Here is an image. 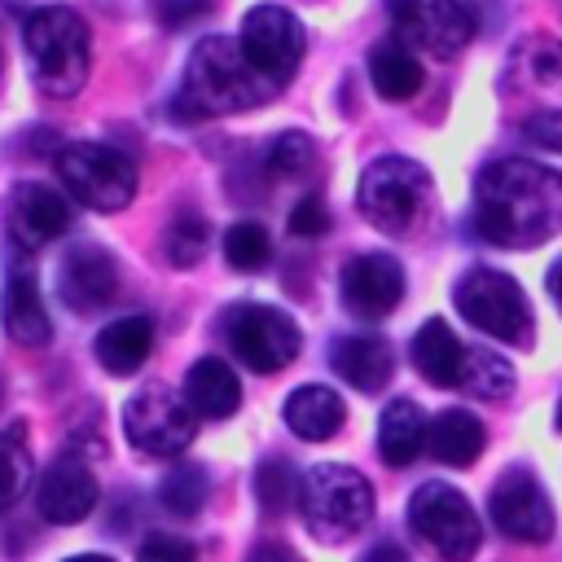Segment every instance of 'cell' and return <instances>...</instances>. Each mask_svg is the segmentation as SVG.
Masks as SVG:
<instances>
[{"instance_id":"obj_1","label":"cell","mask_w":562,"mask_h":562,"mask_svg":"<svg viewBox=\"0 0 562 562\" xmlns=\"http://www.w3.org/2000/svg\"><path fill=\"white\" fill-rule=\"evenodd\" d=\"M474 228L492 246H540L562 233V171L501 158L474 176Z\"/></svg>"},{"instance_id":"obj_2","label":"cell","mask_w":562,"mask_h":562,"mask_svg":"<svg viewBox=\"0 0 562 562\" xmlns=\"http://www.w3.org/2000/svg\"><path fill=\"white\" fill-rule=\"evenodd\" d=\"M272 97V83L246 61L241 44L224 40V35H206L193 44V57L184 66V83H180V105L193 119H220V114H237L250 110L259 101Z\"/></svg>"},{"instance_id":"obj_3","label":"cell","mask_w":562,"mask_h":562,"mask_svg":"<svg viewBox=\"0 0 562 562\" xmlns=\"http://www.w3.org/2000/svg\"><path fill=\"white\" fill-rule=\"evenodd\" d=\"M22 44L31 61V79L48 97H75L88 83L92 40L88 22L70 4H44L22 22Z\"/></svg>"},{"instance_id":"obj_4","label":"cell","mask_w":562,"mask_h":562,"mask_svg":"<svg viewBox=\"0 0 562 562\" xmlns=\"http://www.w3.org/2000/svg\"><path fill=\"white\" fill-rule=\"evenodd\" d=\"M299 514L316 540H351L373 518V487L356 465L321 461L299 479Z\"/></svg>"},{"instance_id":"obj_5","label":"cell","mask_w":562,"mask_h":562,"mask_svg":"<svg viewBox=\"0 0 562 562\" xmlns=\"http://www.w3.org/2000/svg\"><path fill=\"white\" fill-rule=\"evenodd\" d=\"M426 202H430V171L413 158H400V154L373 158L360 176V189H356L360 215L391 237L413 233L426 215Z\"/></svg>"},{"instance_id":"obj_6","label":"cell","mask_w":562,"mask_h":562,"mask_svg":"<svg viewBox=\"0 0 562 562\" xmlns=\"http://www.w3.org/2000/svg\"><path fill=\"white\" fill-rule=\"evenodd\" d=\"M61 189L88 211H123L136 198V167L123 149L101 140H70L57 149Z\"/></svg>"},{"instance_id":"obj_7","label":"cell","mask_w":562,"mask_h":562,"mask_svg":"<svg viewBox=\"0 0 562 562\" xmlns=\"http://www.w3.org/2000/svg\"><path fill=\"white\" fill-rule=\"evenodd\" d=\"M452 303L487 338H501L514 347L531 342V303L514 277H505L496 268H470L465 277H457Z\"/></svg>"},{"instance_id":"obj_8","label":"cell","mask_w":562,"mask_h":562,"mask_svg":"<svg viewBox=\"0 0 562 562\" xmlns=\"http://www.w3.org/2000/svg\"><path fill=\"white\" fill-rule=\"evenodd\" d=\"M408 527L443 558V562H470L483 540V522L474 505L452 483H422L408 501Z\"/></svg>"},{"instance_id":"obj_9","label":"cell","mask_w":562,"mask_h":562,"mask_svg":"<svg viewBox=\"0 0 562 562\" xmlns=\"http://www.w3.org/2000/svg\"><path fill=\"white\" fill-rule=\"evenodd\" d=\"M220 329H224L233 356L255 373L285 369L303 347V334H299L294 316L272 307V303H233L220 316Z\"/></svg>"},{"instance_id":"obj_10","label":"cell","mask_w":562,"mask_h":562,"mask_svg":"<svg viewBox=\"0 0 562 562\" xmlns=\"http://www.w3.org/2000/svg\"><path fill=\"white\" fill-rule=\"evenodd\" d=\"M123 435L145 457H180L198 435V413L171 386L149 382L123 404Z\"/></svg>"},{"instance_id":"obj_11","label":"cell","mask_w":562,"mask_h":562,"mask_svg":"<svg viewBox=\"0 0 562 562\" xmlns=\"http://www.w3.org/2000/svg\"><path fill=\"white\" fill-rule=\"evenodd\" d=\"M237 44H241L246 61H250L272 88H281V83H290V75L299 70L307 40H303L299 18H294L285 4H255V9L246 13V22H241Z\"/></svg>"},{"instance_id":"obj_12","label":"cell","mask_w":562,"mask_h":562,"mask_svg":"<svg viewBox=\"0 0 562 562\" xmlns=\"http://www.w3.org/2000/svg\"><path fill=\"white\" fill-rule=\"evenodd\" d=\"M386 13L400 40L430 57H452L474 40V18L461 0H386Z\"/></svg>"},{"instance_id":"obj_13","label":"cell","mask_w":562,"mask_h":562,"mask_svg":"<svg viewBox=\"0 0 562 562\" xmlns=\"http://www.w3.org/2000/svg\"><path fill=\"white\" fill-rule=\"evenodd\" d=\"M487 514H492L496 531L509 540L544 544L553 536V505L531 470H505L487 496Z\"/></svg>"},{"instance_id":"obj_14","label":"cell","mask_w":562,"mask_h":562,"mask_svg":"<svg viewBox=\"0 0 562 562\" xmlns=\"http://www.w3.org/2000/svg\"><path fill=\"white\" fill-rule=\"evenodd\" d=\"M119 294V263L105 246L83 241L75 250H66L61 268H57V299L70 312H97L105 303H114Z\"/></svg>"},{"instance_id":"obj_15","label":"cell","mask_w":562,"mask_h":562,"mask_svg":"<svg viewBox=\"0 0 562 562\" xmlns=\"http://www.w3.org/2000/svg\"><path fill=\"white\" fill-rule=\"evenodd\" d=\"M342 303L351 316H364V321H382L395 312V303L404 299V268L391 259V255H356L347 268H342Z\"/></svg>"},{"instance_id":"obj_16","label":"cell","mask_w":562,"mask_h":562,"mask_svg":"<svg viewBox=\"0 0 562 562\" xmlns=\"http://www.w3.org/2000/svg\"><path fill=\"white\" fill-rule=\"evenodd\" d=\"M97 496H101L97 474H92L83 461H75V457L53 461V465L44 470L40 487H35V505H40V514H44L48 522H57V527H75V522H83V518L97 509Z\"/></svg>"},{"instance_id":"obj_17","label":"cell","mask_w":562,"mask_h":562,"mask_svg":"<svg viewBox=\"0 0 562 562\" xmlns=\"http://www.w3.org/2000/svg\"><path fill=\"white\" fill-rule=\"evenodd\" d=\"M66 228H70V206L57 189L35 184V180L13 189V237H18V246L40 250L53 237H61Z\"/></svg>"},{"instance_id":"obj_18","label":"cell","mask_w":562,"mask_h":562,"mask_svg":"<svg viewBox=\"0 0 562 562\" xmlns=\"http://www.w3.org/2000/svg\"><path fill=\"white\" fill-rule=\"evenodd\" d=\"M0 321L9 329L13 342L22 347H40L53 338V321H48V307L40 299V285H35V272L26 263L9 268L4 277V294H0Z\"/></svg>"},{"instance_id":"obj_19","label":"cell","mask_w":562,"mask_h":562,"mask_svg":"<svg viewBox=\"0 0 562 562\" xmlns=\"http://www.w3.org/2000/svg\"><path fill=\"white\" fill-rule=\"evenodd\" d=\"M329 364L356 391H382L391 378V347L378 334H347L329 347Z\"/></svg>"},{"instance_id":"obj_20","label":"cell","mask_w":562,"mask_h":562,"mask_svg":"<svg viewBox=\"0 0 562 562\" xmlns=\"http://www.w3.org/2000/svg\"><path fill=\"white\" fill-rule=\"evenodd\" d=\"M184 400L198 417H228L241 404V382L220 356H202L184 373Z\"/></svg>"},{"instance_id":"obj_21","label":"cell","mask_w":562,"mask_h":562,"mask_svg":"<svg viewBox=\"0 0 562 562\" xmlns=\"http://www.w3.org/2000/svg\"><path fill=\"white\" fill-rule=\"evenodd\" d=\"M465 351H470V347H461V338H457L443 321H426V325L413 334V347H408L417 373H422L426 382H435V386H461Z\"/></svg>"},{"instance_id":"obj_22","label":"cell","mask_w":562,"mask_h":562,"mask_svg":"<svg viewBox=\"0 0 562 562\" xmlns=\"http://www.w3.org/2000/svg\"><path fill=\"white\" fill-rule=\"evenodd\" d=\"M342 422H347L342 395L329 391V386H321V382L299 386V391L285 400V426H290L299 439H307V443H321V439L338 435Z\"/></svg>"},{"instance_id":"obj_23","label":"cell","mask_w":562,"mask_h":562,"mask_svg":"<svg viewBox=\"0 0 562 562\" xmlns=\"http://www.w3.org/2000/svg\"><path fill=\"white\" fill-rule=\"evenodd\" d=\"M426 435H430V426H426L422 408L413 400H391L382 408V422H378V452H382L386 465L404 470L426 448Z\"/></svg>"},{"instance_id":"obj_24","label":"cell","mask_w":562,"mask_h":562,"mask_svg":"<svg viewBox=\"0 0 562 562\" xmlns=\"http://www.w3.org/2000/svg\"><path fill=\"white\" fill-rule=\"evenodd\" d=\"M154 347V321L149 316H119L97 334V360L110 373H136Z\"/></svg>"},{"instance_id":"obj_25","label":"cell","mask_w":562,"mask_h":562,"mask_svg":"<svg viewBox=\"0 0 562 562\" xmlns=\"http://www.w3.org/2000/svg\"><path fill=\"white\" fill-rule=\"evenodd\" d=\"M369 79L382 101H408L422 88V61L413 57V48L404 40H382L369 53Z\"/></svg>"},{"instance_id":"obj_26","label":"cell","mask_w":562,"mask_h":562,"mask_svg":"<svg viewBox=\"0 0 562 562\" xmlns=\"http://www.w3.org/2000/svg\"><path fill=\"white\" fill-rule=\"evenodd\" d=\"M483 439H487V430H483V422L470 408H443L430 422V435H426L430 452L443 465H470L483 452Z\"/></svg>"},{"instance_id":"obj_27","label":"cell","mask_w":562,"mask_h":562,"mask_svg":"<svg viewBox=\"0 0 562 562\" xmlns=\"http://www.w3.org/2000/svg\"><path fill=\"white\" fill-rule=\"evenodd\" d=\"M509 386H514V369L501 356H492L483 347H470L465 351V369H461V391L465 395H474V400H501V395H509Z\"/></svg>"},{"instance_id":"obj_28","label":"cell","mask_w":562,"mask_h":562,"mask_svg":"<svg viewBox=\"0 0 562 562\" xmlns=\"http://www.w3.org/2000/svg\"><path fill=\"white\" fill-rule=\"evenodd\" d=\"M206 241H211V228L198 211H176L167 233H162V255L176 263V268H193L202 255H206Z\"/></svg>"},{"instance_id":"obj_29","label":"cell","mask_w":562,"mask_h":562,"mask_svg":"<svg viewBox=\"0 0 562 562\" xmlns=\"http://www.w3.org/2000/svg\"><path fill=\"white\" fill-rule=\"evenodd\" d=\"M206 492H211V483H206V470H202V465H176V470L158 483V501H162V509L176 514V518H193V514L206 505Z\"/></svg>"},{"instance_id":"obj_30","label":"cell","mask_w":562,"mask_h":562,"mask_svg":"<svg viewBox=\"0 0 562 562\" xmlns=\"http://www.w3.org/2000/svg\"><path fill=\"white\" fill-rule=\"evenodd\" d=\"M268 255H272V237H268L263 224L241 220V224H233V228L224 233V259H228L237 272H255V268H263Z\"/></svg>"},{"instance_id":"obj_31","label":"cell","mask_w":562,"mask_h":562,"mask_svg":"<svg viewBox=\"0 0 562 562\" xmlns=\"http://www.w3.org/2000/svg\"><path fill=\"white\" fill-rule=\"evenodd\" d=\"M255 496H259V509L263 514H272V518L285 514L299 501V474L290 470V461H281V457L263 461L259 474H255Z\"/></svg>"},{"instance_id":"obj_32","label":"cell","mask_w":562,"mask_h":562,"mask_svg":"<svg viewBox=\"0 0 562 562\" xmlns=\"http://www.w3.org/2000/svg\"><path fill=\"white\" fill-rule=\"evenodd\" d=\"M31 452L18 443V435H0V509H9L31 487Z\"/></svg>"},{"instance_id":"obj_33","label":"cell","mask_w":562,"mask_h":562,"mask_svg":"<svg viewBox=\"0 0 562 562\" xmlns=\"http://www.w3.org/2000/svg\"><path fill=\"white\" fill-rule=\"evenodd\" d=\"M312 158H316V145H312V136H303V132H281V136L268 145V171H272V176H299V171L312 167Z\"/></svg>"},{"instance_id":"obj_34","label":"cell","mask_w":562,"mask_h":562,"mask_svg":"<svg viewBox=\"0 0 562 562\" xmlns=\"http://www.w3.org/2000/svg\"><path fill=\"white\" fill-rule=\"evenodd\" d=\"M211 9H215L211 0H154V18H158L167 31H180V26L198 22V18H206Z\"/></svg>"},{"instance_id":"obj_35","label":"cell","mask_w":562,"mask_h":562,"mask_svg":"<svg viewBox=\"0 0 562 562\" xmlns=\"http://www.w3.org/2000/svg\"><path fill=\"white\" fill-rule=\"evenodd\" d=\"M329 228V211H325V202L312 193V198H299V206L290 211V233L294 237H321Z\"/></svg>"},{"instance_id":"obj_36","label":"cell","mask_w":562,"mask_h":562,"mask_svg":"<svg viewBox=\"0 0 562 562\" xmlns=\"http://www.w3.org/2000/svg\"><path fill=\"white\" fill-rule=\"evenodd\" d=\"M136 562H198V553L180 536H149L136 553Z\"/></svg>"},{"instance_id":"obj_37","label":"cell","mask_w":562,"mask_h":562,"mask_svg":"<svg viewBox=\"0 0 562 562\" xmlns=\"http://www.w3.org/2000/svg\"><path fill=\"white\" fill-rule=\"evenodd\" d=\"M531 75L544 83V88H562V44L544 40L531 48Z\"/></svg>"},{"instance_id":"obj_38","label":"cell","mask_w":562,"mask_h":562,"mask_svg":"<svg viewBox=\"0 0 562 562\" xmlns=\"http://www.w3.org/2000/svg\"><path fill=\"white\" fill-rule=\"evenodd\" d=\"M527 136H531L536 145L562 154V114H540V119H531V123H527Z\"/></svg>"},{"instance_id":"obj_39","label":"cell","mask_w":562,"mask_h":562,"mask_svg":"<svg viewBox=\"0 0 562 562\" xmlns=\"http://www.w3.org/2000/svg\"><path fill=\"white\" fill-rule=\"evenodd\" d=\"M246 562H303V558H299L294 549H285V544H277V540H268V544H255Z\"/></svg>"},{"instance_id":"obj_40","label":"cell","mask_w":562,"mask_h":562,"mask_svg":"<svg viewBox=\"0 0 562 562\" xmlns=\"http://www.w3.org/2000/svg\"><path fill=\"white\" fill-rule=\"evenodd\" d=\"M360 562H408V553H404L395 540H382V544H373V549H369Z\"/></svg>"},{"instance_id":"obj_41","label":"cell","mask_w":562,"mask_h":562,"mask_svg":"<svg viewBox=\"0 0 562 562\" xmlns=\"http://www.w3.org/2000/svg\"><path fill=\"white\" fill-rule=\"evenodd\" d=\"M544 290H549V299H553L558 312H562V259L549 263V272H544Z\"/></svg>"},{"instance_id":"obj_42","label":"cell","mask_w":562,"mask_h":562,"mask_svg":"<svg viewBox=\"0 0 562 562\" xmlns=\"http://www.w3.org/2000/svg\"><path fill=\"white\" fill-rule=\"evenodd\" d=\"M66 562H114V558H105V553H75V558H66Z\"/></svg>"},{"instance_id":"obj_43","label":"cell","mask_w":562,"mask_h":562,"mask_svg":"<svg viewBox=\"0 0 562 562\" xmlns=\"http://www.w3.org/2000/svg\"><path fill=\"white\" fill-rule=\"evenodd\" d=\"M558 430H562V400H558Z\"/></svg>"}]
</instances>
